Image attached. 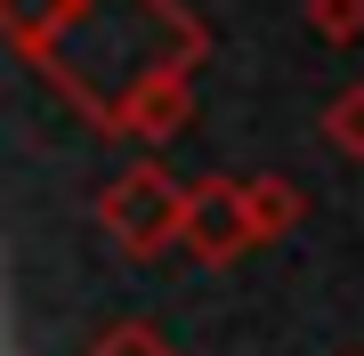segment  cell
I'll return each mask as SVG.
<instances>
[{
	"instance_id": "30bf717a",
	"label": "cell",
	"mask_w": 364,
	"mask_h": 356,
	"mask_svg": "<svg viewBox=\"0 0 364 356\" xmlns=\"http://www.w3.org/2000/svg\"><path fill=\"white\" fill-rule=\"evenodd\" d=\"M348 356H364V348H348Z\"/></svg>"
},
{
	"instance_id": "52a82bcc",
	"label": "cell",
	"mask_w": 364,
	"mask_h": 356,
	"mask_svg": "<svg viewBox=\"0 0 364 356\" xmlns=\"http://www.w3.org/2000/svg\"><path fill=\"white\" fill-rule=\"evenodd\" d=\"M324 146L340 162H364V81H348V90L324 106Z\"/></svg>"
},
{
	"instance_id": "8992f818",
	"label": "cell",
	"mask_w": 364,
	"mask_h": 356,
	"mask_svg": "<svg viewBox=\"0 0 364 356\" xmlns=\"http://www.w3.org/2000/svg\"><path fill=\"white\" fill-rule=\"evenodd\" d=\"M65 16H73V0H0V33L25 65H41V49L65 33Z\"/></svg>"
},
{
	"instance_id": "3957f363",
	"label": "cell",
	"mask_w": 364,
	"mask_h": 356,
	"mask_svg": "<svg viewBox=\"0 0 364 356\" xmlns=\"http://www.w3.org/2000/svg\"><path fill=\"white\" fill-rule=\"evenodd\" d=\"M259 243L251 235V211H243V178H195L186 186V251L203 267H227Z\"/></svg>"
},
{
	"instance_id": "277c9868",
	"label": "cell",
	"mask_w": 364,
	"mask_h": 356,
	"mask_svg": "<svg viewBox=\"0 0 364 356\" xmlns=\"http://www.w3.org/2000/svg\"><path fill=\"white\" fill-rule=\"evenodd\" d=\"M186 122H195V73H170V81H154V90L130 106L122 138H138V146H170Z\"/></svg>"
},
{
	"instance_id": "9c48e42d",
	"label": "cell",
	"mask_w": 364,
	"mask_h": 356,
	"mask_svg": "<svg viewBox=\"0 0 364 356\" xmlns=\"http://www.w3.org/2000/svg\"><path fill=\"white\" fill-rule=\"evenodd\" d=\"M308 25L324 49H356L364 41V0H308Z\"/></svg>"
},
{
	"instance_id": "5b68a950",
	"label": "cell",
	"mask_w": 364,
	"mask_h": 356,
	"mask_svg": "<svg viewBox=\"0 0 364 356\" xmlns=\"http://www.w3.org/2000/svg\"><path fill=\"white\" fill-rule=\"evenodd\" d=\"M243 211H251V235L259 243H284L291 227L308 219V195H299V178L259 171V178H243Z\"/></svg>"
},
{
	"instance_id": "7a4b0ae2",
	"label": "cell",
	"mask_w": 364,
	"mask_h": 356,
	"mask_svg": "<svg viewBox=\"0 0 364 356\" xmlns=\"http://www.w3.org/2000/svg\"><path fill=\"white\" fill-rule=\"evenodd\" d=\"M97 227H105V243L130 251V259H162L170 243H186V186L146 154L122 178L97 186Z\"/></svg>"
},
{
	"instance_id": "6da1fadb",
	"label": "cell",
	"mask_w": 364,
	"mask_h": 356,
	"mask_svg": "<svg viewBox=\"0 0 364 356\" xmlns=\"http://www.w3.org/2000/svg\"><path fill=\"white\" fill-rule=\"evenodd\" d=\"M203 57H210V33L178 0H73L65 33L41 49L33 73L90 130L122 138V122H130L138 97L154 81H170V73H203Z\"/></svg>"
},
{
	"instance_id": "ba28073f",
	"label": "cell",
	"mask_w": 364,
	"mask_h": 356,
	"mask_svg": "<svg viewBox=\"0 0 364 356\" xmlns=\"http://www.w3.org/2000/svg\"><path fill=\"white\" fill-rule=\"evenodd\" d=\"M90 356H178V348H170V332H162V324L122 316V324H105L97 340H90Z\"/></svg>"
}]
</instances>
